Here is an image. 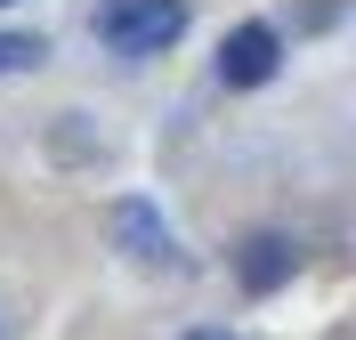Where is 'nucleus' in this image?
<instances>
[{"mask_svg":"<svg viewBox=\"0 0 356 340\" xmlns=\"http://www.w3.org/2000/svg\"><path fill=\"white\" fill-rule=\"evenodd\" d=\"M291 268H300V251H291L284 235H251V243H243V284H251V292H275Z\"/></svg>","mask_w":356,"mask_h":340,"instance_id":"nucleus-4","label":"nucleus"},{"mask_svg":"<svg viewBox=\"0 0 356 340\" xmlns=\"http://www.w3.org/2000/svg\"><path fill=\"white\" fill-rule=\"evenodd\" d=\"M113 235H122V251H130V259H162V251H170V227H162V211L154 203H113Z\"/></svg>","mask_w":356,"mask_h":340,"instance_id":"nucleus-3","label":"nucleus"},{"mask_svg":"<svg viewBox=\"0 0 356 340\" xmlns=\"http://www.w3.org/2000/svg\"><path fill=\"white\" fill-rule=\"evenodd\" d=\"M275 65H284L275 24H235V33H227V49H219V81H227V90H259Z\"/></svg>","mask_w":356,"mask_h":340,"instance_id":"nucleus-2","label":"nucleus"},{"mask_svg":"<svg viewBox=\"0 0 356 340\" xmlns=\"http://www.w3.org/2000/svg\"><path fill=\"white\" fill-rule=\"evenodd\" d=\"M113 57H162V49L186 33V8L178 0H106V17H97Z\"/></svg>","mask_w":356,"mask_h":340,"instance_id":"nucleus-1","label":"nucleus"},{"mask_svg":"<svg viewBox=\"0 0 356 340\" xmlns=\"http://www.w3.org/2000/svg\"><path fill=\"white\" fill-rule=\"evenodd\" d=\"M49 49L33 41V33H0V73H24V65H41Z\"/></svg>","mask_w":356,"mask_h":340,"instance_id":"nucleus-5","label":"nucleus"},{"mask_svg":"<svg viewBox=\"0 0 356 340\" xmlns=\"http://www.w3.org/2000/svg\"><path fill=\"white\" fill-rule=\"evenodd\" d=\"M186 340H235V332H211V324H202V332H186Z\"/></svg>","mask_w":356,"mask_h":340,"instance_id":"nucleus-6","label":"nucleus"}]
</instances>
